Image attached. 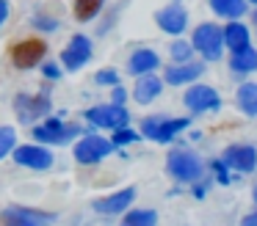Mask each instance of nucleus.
Listing matches in <instances>:
<instances>
[{
    "label": "nucleus",
    "mask_w": 257,
    "mask_h": 226,
    "mask_svg": "<svg viewBox=\"0 0 257 226\" xmlns=\"http://www.w3.org/2000/svg\"><path fill=\"white\" fill-rule=\"evenodd\" d=\"M166 168H169V174H172L177 182H196L202 176V171H205L202 163H199V157H196L191 149H183V146H177V149L169 152Z\"/></svg>",
    "instance_id": "f257e3e1"
},
{
    "label": "nucleus",
    "mask_w": 257,
    "mask_h": 226,
    "mask_svg": "<svg viewBox=\"0 0 257 226\" xmlns=\"http://www.w3.org/2000/svg\"><path fill=\"white\" fill-rule=\"evenodd\" d=\"M194 47L205 55L207 61H218L221 58V47H224V31L213 22H205L194 31Z\"/></svg>",
    "instance_id": "f03ea898"
},
{
    "label": "nucleus",
    "mask_w": 257,
    "mask_h": 226,
    "mask_svg": "<svg viewBox=\"0 0 257 226\" xmlns=\"http://www.w3.org/2000/svg\"><path fill=\"white\" fill-rule=\"evenodd\" d=\"M14 110H17L20 121H36L50 110V97L47 94H17Z\"/></svg>",
    "instance_id": "7ed1b4c3"
},
{
    "label": "nucleus",
    "mask_w": 257,
    "mask_h": 226,
    "mask_svg": "<svg viewBox=\"0 0 257 226\" xmlns=\"http://www.w3.org/2000/svg\"><path fill=\"white\" fill-rule=\"evenodd\" d=\"M45 55H47V44L42 42V39H28V42L14 44L12 64L17 66V69H34Z\"/></svg>",
    "instance_id": "20e7f679"
},
{
    "label": "nucleus",
    "mask_w": 257,
    "mask_h": 226,
    "mask_svg": "<svg viewBox=\"0 0 257 226\" xmlns=\"http://www.w3.org/2000/svg\"><path fill=\"white\" fill-rule=\"evenodd\" d=\"M183 102H185V108H188L191 113H207V110H218V108H221L218 94L213 91L210 86H202V83H196V86H191L188 91H185Z\"/></svg>",
    "instance_id": "39448f33"
},
{
    "label": "nucleus",
    "mask_w": 257,
    "mask_h": 226,
    "mask_svg": "<svg viewBox=\"0 0 257 226\" xmlns=\"http://www.w3.org/2000/svg\"><path fill=\"white\" fill-rule=\"evenodd\" d=\"M91 58V42L89 36H83V33H75L72 39H69L67 50L61 53V64L67 72H78L83 64H89Z\"/></svg>",
    "instance_id": "423d86ee"
},
{
    "label": "nucleus",
    "mask_w": 257,
    "mask_h": 226,
    "mask_svg": "<svg viewBox=\"0 0 257 226\" xmlns=\"http://www.w3.org/2000/svg\"><path fill=\"white\" fill-rule=\"evenodd\" d=\"M86 119L91 121V124L97 127H108V130H119V127H124L130 121L127 110L122 108V105H97V108L86 110Z\"/></svg>",
    "instance_id": "0eeeda50"
},
{
    "label": "nucleus",
    "mask_w": 257,
    "mask_h": 226,
    "mask_svg": "<svg viewBox=\"0 0 257 226\" xmlns=\"http://www.w3.org/2000/svg\"><path fill=\"white\" fill-rule=\"evenodd\" d=\"M113 152V143L105 141V138L100 135H83L78 143H75V157L80 160V163H100L105 154Z\"/></svg>",
    "instance_id": "6e6552de"
},
{
    "label": "nucleus",
    "mask_w": 257,
    "mask_h": 226,
    "mask_svg": "<svg viewBox=\"0 0 257 226\" xmlns=\"http://www.w3.org/2000/svg\"><path fill=\"white\" fill-rule=\"evenodd\" d=\"M78 132L80 130L75 124H64V121H58V119H47L42 127H34V138L42 143H64V141H69V138H75Z\"/></svg>",
    "instance_id": "1a4fd4ad"
},
{
    "label": "nucleus",
    "mask_w": 257,
    "mask_h": 226,
    "mask_svg": "<svg viewBox=\"0 0 257 226\" xmlns=\"http://www.w3.org/2000/svg\"><path fill=\"white\" fill-rule=\"evenodd\" d=\"M14 160H17L20 165H25V168H36V171H45L53 165V154L47 152L45 146H28V143H23V146H14Z\"/></svg>",
    "instance_id": "9d476101"
},
{
    "label": "nucleus",
    "mask_w": 257,
    "mask_h": 226,
    "mask_svg": "<svg viewBox=\"0 0 257 226\" xmlns=\"http://www.w3.org/2000/svg\"><path fill=\"white\" fill-rule=\"evenodd\" d=\"M133 198H136V190L133 187H124V190H116V193H111V196L94 198L91 207L100 215H116V212H124V209L133 204Z\"/></svg>",
    "instance_id": "9b49d317"
},
{
    "label": "nucleus",
    "mask_w": 257,
    "mask_h": 226,
    "mask_svg": "<svg viewBox=\"0 0 257 226\" xmlns=\"http://www.w3.org/2000/svg\"><path fill=\"white\" fill-rule=\"evenodd\" d=\"M158 25H161V31L172 33V36H180V33L185 31V25H188V14H185V9H180V6H169V9H161L155 14Z\"/></svg>",
    "instance_id": "f8f14e48"
},
{
    "label": "nucleus",
    "mask_w": 257,
    "mask_h": 226,
    "mask_svg": "<svg viewBox=\"0 0 257 226\" xmlns=\"http://www.w3.org/2000/svg\"><path fill=\"white\" fill-rule=\"evenodd\" d=\"M224 165L249 174V171H254V165H257V152L251 146H229L227 152H224Z\"/></svg>",
    "instance_id": "ddd939ff"
},
{
    "label": "nucleus",
    "mask_w": 257,
    "mask_h": 226,
    "mask_svg": "<svg viewBox=\"0 0 257 226\" xmlns=\"http://www.w3.org/2000/svg\"><path fill=\"white\" fill-rule=\"evenodd\" d=\"M202 72H205V66L202 64H174L166 69V75H163V80L172 83V86H183V83H191V80H199Z\"/></svg>",
    "instance_id": "4468645a"
},
{
    "label": "nucleus",
    "mask_w": 257,
    "mask_h": 226,
    "mask_svg": "<svg viewBox=\"0 0 257 226\" xmlns=\"http://www.w3.org/2000/svg\"><path fill=\"white\" fill-rule=\"evenodd\" d=\"M141 80L136 83V102H141V105H150L152 99L158 97V94H161V88H163V80H158L155 75H150V72H147V75H139Z\"/></svg>",
    "instance_id": "2eb2a0df"
},
{
    "label": "nucleus",
    "mask_w": 257,
    "mask_h": 226,
    "mask_svg": "<svg viewBox=\"0 0 257 226\" xmlns=\"http://www.w3.org/2000/svg\"><path fill=\"white\" fill-rule=\"evenodd\" d=\"M158 61L161 58L152 50H136L127 61V69H130V75H147V72H152L158 66Z\"/></svg>",
    "instance_id": "dca6fc26"
},
{
    "label": "nucleus",
    "mask_w": 257,
    "mask_h": 226,
    "mask_svg": "<svg viewBox=\"0 0 257 226\" xmlns=\"http://www.w3.org/2000/svg\"><path fill=\"white\" fill-rule=\"evenodd\" d=\"M224 44H227L232 53L249 47V31H246L243 22H229V25L224 28Z\"/></svg>",
    "instance_id": "f3484780"
},
{
    "label": "nucleus",
    "mask_w": 257,
    "mask_h": 226,
    "mask_svg": "<svg viewBox=\"0 0 257 226\" xmlns=\"http://www.w3.org/2000/svg\"><path fill=\"white\" fill-rule=\"evenodd\" d=\"M238 108L246 116H257V83H243L238 88Z\"/></svg>",
    "instance_id": "a211bd4d"
},
{
    "label": "nucleus",
    "mask_w": 257,
    "mask_h": 226,
    "mask_svg": "<svg viewBox=\"0 0 257 226\" xmlns=\"http://www.w3.org/2000/svg\"><path fill=\"white\" fill-rule=\"evenodd\" d=\"M229 66H232L235 72H254L257 69V53L251 47H243V50H238V53L229 58Z\"/></svg>",
    "instance_id": "6ab92c4d"
},
{
    "label": "nucleus",
    "mask_w": 257,
    "mask_h": 226,
    "mask_svg": "<svg viewBox=\"0 0 257 226\" xmlns=\"http://www.w3.org/2000/svg\"><path fill=\"white\" fill-rule=\"evenodd\" d=\"M210 9L227 20H235V17L246 14V0H210Z\"/></svg>",
    "instance_id": "aec40b11"
},
{
    "label": "nucleus",
    "mask_w": 257,
    "mask_h": 226,
    "mask_svg": "<svg viewBox=\"0 0 257 226\" xmlns=\"http://www.w3.org/2000/svg\"><path fill=\"white\" fill-rule=\"evenodd\" d=\"M36 220H39V215H34L31 209H6L3 212V226H39Z\"/></svg>",
    "instance_id": "412c9836"
},
{
    "label": "nucleus",
    "mask_w": 257,
    "mask_h": 226,
    "mask_svg": "<svg viewBox=\"0 0 257 226\" xmlns=\"http://www.w3.org/2000/svg\"><path fill=\"white\" fill-rule=\"evenodd\" d=\"M191 121L188 119H163L161 121V127H158V135H155V141H172L174 135H177V132H183L185 127H188Z\"/></svg>",
    "instance_id": "4be33fe9"
},
{
    "label": "nucleus",
    "mask_w": 257,
    "mask_h": 226,
    "mask_svg": "<svg viewBox=\"0 0 257 226\" xmlns=\"http://www.w3.org/2000/svg\"><path fill=\"white\" fill-rule=\"evenodd\" d=\"M100 9H102V0H75V17L80 22L94 20L100 14Z\"/></svg>",
    "instance_id": "5701e85b"
},
{
    "label": "nucleus",
    "mask_w": 257,
    "mask_h": 226,
    "mask_svg": "<svg viewBox=\"0 0 257 226\" xmlns=\"http://www.w3.org/2000/svg\"><path fill=\"white\" fill-rule=\"evenodd\" d=\"M158 215L152 209H136V212H127L122 220V226H155Z\"/></svg>",
    "instance_id": "b1692460"
},
{
    "label": "nucleus",
    "mask_w": 257,
    "mask_h": 226,
    "mask_svg": "<svg viewBox=\"0 0 257 226\" xmlns=\"http://www.w3.org/2000/svg\"><path fill=\"white\" fill-rule=\"evenodd\" d=\"M14 146H17V132H14V127H0V160L6 157Z\"/></svg>",
    "instance_id": "393cba45"
},
{
    "label": "nucleus",
    "mask_w": 257,
    "mask_h": 226,
    "mask_svg": "<svg viewBox=\"0 0 257 226\" xmlns=\"http://www.w3.org/2000/svg\"><path fill=\"white\" fill-rule=\"evenodd\" d=\"M136 141H139V132L127 130V127H119V130H113V138H111L113 146H122V143H136Z\"/></svg>",
    "instance_id": "a878e982"
},
{
    "label": "nucleus",
    "mask_w": 257,
    "mask_h": 226,
    "mask_svg": "<svg viewBox=\"0 0 257 226\" xmlns=\"http://www.w3.org/2000/svg\"><path fill=\"white\" fill-rule=\"evenodd\" d=\"M94 80L100 83V86H116L119 83V75H116V69H100L94 75Z\"/></svg>",
    "instance_id": "bb28decb"
},
{
    "label": "nucleus",
    "mask_w": 257,
    "mask_h": 226,
    "mask_svg": "<svg viewBox=\"0 0 257 226\" xmlns=\"http://www.w3.org/2000/svg\"><path fill=\"white\" fill-rule=\"evenodd\" d=\"M172 55L177 58V64H183V61L191 58V47H188L185 42H180V39H177V42L172 44Z\"/></svg>",
    "instance_id": "cd10ccee"
},
{
    "label": "nucleus",
    "mask_w": 257,
    "mask_h": 226,
    "mask_svg": "<svg viewBox=\"0 0 257 226\" xmlns=\"http://www.w3.org/2000/svg\"><path fill=\"white\" fill-rule=\"evenodd\" d=\"M34 25H36V28H42V31H56L58 22H56V20H50V17H34Z\"/></svg>",
    "instance_id": "c85d7f7f"
},
{
    "label": "nucleus",
    "mask_w": 257,
    "mask_h": 226,
    "mask_svg": "<svg viewBox=\"0 0 257 226\" xmlns=\"http://www.w3.org/2000/svg\"><path fill=\"white\" fill-rule=\"evenodd\" d=\"M9 20V0H0V25Z\"/></svg>",
    "instance_id": "c756f323"
},
{
    "label": "nucleus",
    "mask_w": 257,
    "mask_h": 226,
    "mask_svg": "<svg viewBox=\"0 0 257 226\" xmlns=\"http://www.w3.org/2000/svg\"><path fill=\"white\" fill-rule=\"evenodd\" d=\"M45 75L56 80V77H58V66H53V64H45Z\"/></svg>",
    "instance_id": "7c9ffc66"
},
{
    "label": "nucleus",
    "mask_w": 257,
    "mask_h": 226,
    "mask_svg": "<svg viewBox=\"0 0 257 226\" xmlns=\"http://www.w3.org/2000/svg\"><path fill=\"white\" fill-rule=\"evenodd\" d=\"M124 102V88H116L113 91V105H122Z\"/></svg>",
    "instance_id": "2f4dec72"
},
{
    "label": "nucleus",
    "mask_w": 257,
    "mask_h": 226,
    "mask_svg": "<svg viewBox=\"0 0 257 226\" xmlns=\"http://www.w3.org/2000/svg\"><path fill=\"white\" fill-rule=\"evenodd\" d=\"M240 226H257V212L254 215H246V218L240 220Z\"/></svg>",
    "instance_id": "473e14b6"
},
{
    "label": "nucleus",
    "mask_w": 257,
    "mask_h": 226,
    "mask_svg": "<svg viewBox=\"0 0 257 226\" xmlns=\"http://www.w3.org/2000/svg\"><path fill=\"white\" fill-rule=\"evenodd\" d=\"M254 201H257V185H254Z\"/></svg>",
    "instance_id": "72a5a7b5"
},
{
    "label": "nucleus",
    "mask_w": 257,
    "mask_h": 226,
    "mask_svg": "<svg viewBox=\"0 0 257 226\" xmlns=\"http://www.w3.org/2000/svg\"><path fill=\"white\" fill-rule=\"evenodd\" d=\"M254 20H257V11H254Z\"/></svg>",
    "instance_id": "f704fd0d"
},
{
    "label": "nucleus",
    "mask_w": 257,
    "mask_h": 226,
    "mask_svg": "<svg viewBox=\"0 0 257 226\" xmlns=\"http://www.w3.org/2000/svg\"><path fill=\"white\" fill-rule=\"evenodd\" d=\"M251 3H257V0H251Z\"/></svg>",
    "instance_id": "c9c22d12"
}]
</instances>
